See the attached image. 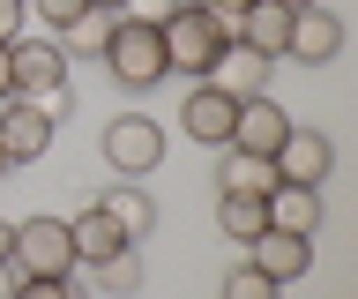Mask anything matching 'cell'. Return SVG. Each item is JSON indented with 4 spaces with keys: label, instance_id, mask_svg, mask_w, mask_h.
Instances as JSON below:
<instances>
[{
    "label": "cell",
    "instance_id": "25",
    "mask_svg": "<svg viewBox=\"0 0 358 299\" xmlns=\"http://www.w3.org/2000/svg\"><path fill=\"white\" fill-rule=\"evenodd\" d=\"M22 15H30L22 0H0V46H15V38H22Z\"/></svg>",
    "mask_w": 358,
    "mask_h": 299
},
{
    "label": "cell",
    "instance_id": "32",
    "mask_svg": "<svg viewBox=\"0 0 358 299\" xmlns=\"http://www.w3.org/2000/svg\"><path fill=\"white\" fill-rule=\"evenodd\" d=\"M179 8H209V0H179Z\"/></svg>",
    "mask_w": 358,
    "mask_h": 299
},
{
    "label": "cell",
    "instance_id": "2",
    "mask_svg": "<svg viewBox=\"0 0 358 299\" xmlns=\"http://www.w3.org/2000/svg\"><path fill=\"white\" fill-rule=\"evenodd\" d=\"M157 30H164V68H172V75H194V83L217 68V53L231 46V30H224L209 8H179L172 23H157Z\"/></svg>",
    "mask_w": 358,
    "mask_h": 299
},
{
    "label": "cell",
    "instance_id": "33",
    "mask_svg": "<svg viewBox=\"0 0 358 299\" xmlns=\"http://www.w3.org/2000/svg\"><path fill=\"white\" fill-rule=\"evenodd\" d=\"M284 8H313V0H284Z\"/></svg>",
    "mask_w": 358,
    "mask_h": 299
},
{
    "label": "cell",
    "instance_id": "11",
    "mask_svg": "<svg viewBox=\"0 0 358 299\" xmlns=\"http://www.w3.org/2000/svg\"><path fill=\"white\" fill-rule=\"evenodd\" d=\"M246 262L262 277H276V284H299V277L313 270V239H299V232H276L268 225L262 239H246Z\"/></svg>",
    "mask_w": 358,
    "mask_h": 299
},
{
    "label": "cell",
    "instance_id": "13",
    "mask_svg": "<svg viewBox=\"0 0 358 299\" xmlns=\"http://www.w3.org/2000/svg\"><path fill=\"white\" fill-rule=\"evenodd\" d=\"M291 15L299 8H284V0H246L239 8V46H254V53H268V60H284V46H291Z\"/></svg>",
    "mask_w": 358,
    "mask_h": 299
},
{
    "label": "cell",
    "instance_id": "10",
    "mask_svg": "<svg viewBox=\"0 0 358 299\" xmlns=\"http://www.w3.org/2000/svg\"><path fill=\"white\" fill-rule=\"evenodd\" d=\"M291 135V113L276 97H239V113H231V150H254V158H276V142Z\"/></svg>",
    "mask_w": 358,
    "mask_h": 299
},
{
    "label": "cell",
    "instance_id": "23",
    "mask_svg": "<svg viewBox=\"0 0 358 299\" xmlns=\"http://www.w3.org/2000/svg\"><path fill=\"white\" fill-rule=\"evenodd\" d=\"M22 8H38V15H45V30H52V38H60L67 23H83V15H90V0H22Z\"/></svg>",
    "mask_w": 358,
    "mask_h": 299
},
{
    "label": "cell",
    "instance_id": "8",
    "mask_svg": "<svg viewBox=\"0 0 358 299\" xmlns=\"http://www.w3.org/2000/svg\"><path fill=\"white\" fill-rule=\"evenodd\" d=\"M336 53H343V15L336 8H299L291 15V46H284V60H299V68H329Z\"/></svg>",
    "mask_w": 358,
    "mask_h": 299
},
{
    "label": "cell",
    "instance_id": "22",
    "mask_svg": "<svg viewBox=\"0 0 358 299\" xmlns=\"http://www.w3.org/2000/svg\"><path fill=\"white\" fill-rule=\"evenodd\" d=\"M15 299H90L75 277H15Z\"/></svg>",
    "mask_w": 358,
    "mask_h": 299
},
{
    "label": "cell",
    "instance_id": "26",
    "mask_svg": "<svg viewBox=\"0 0 358 299\" xmlns=\"http://www.w3.org/2000/svg\"><path fill=\"white\" fill-rule=\"evenodd\" d=\"M239 8H246V0H209V15H217L224 30H239Z\"/></svg>",
    "mask_w": 358,
    "mask_h": 299
},
{
    "label": "cell",
    "instance_id": "24",
    "mask_svg": "<svg viewBox=\"0 0 358 299\" xmlns=\"http://www.w3.org/2000/svg\"><path fill=\"white\" fill-rule=\"evenodd\" d=\"M120 15H134V23H172V15H179V0H127Z\"/></svg>",
    "mask_w": 358,
    "mask_h": 299
},
{
    "label": "cell",
    "instance_id": "27",
    "mask_svg": "<svg viewBox=\"0 0 358 299\" xmlns=\"http://www.w3.org/2000/svg\"><path fill=\"white\" fill-rule=\"evenodd\" d=\"M15 97V75H8V46H0V105Z\"/></svg>",
    "mask_w": 358,
    "mask_h": 299
},
{
    "label": "cell",
    "instance_id": "5",
    "mask_svg": "<svg viewBox=\"0 0 358 299\" xmlns=\"http://www.w3.org/2000/svg\"><path fill=\"white\" fill-rule=\"evenodd\" d=\"M8 75H15V97L67 90V46L52 30H45V38H15V46H8Z\"/></svg>",
    "mask_w": 358,
    "mask_h": 299
},
{
    "label": "cell",
    "instance_id": "21",
    "mask_svg": "<svg viewBox=\"0 0 358 299\" xmlns=\"http://www.w3.org/2000/svg\"><path fill=\"white\" fill-rule=\"evenodd\" d=\"M284 284L276 277H262L254 262H231V277H224V299H276Z\"/></svg>",
    "mask_w": 358,
    "mask_h": 299
},
{
    "label": "cell",
    "instance_id": "15",
    "mask_svg": "<svg viewBox=\"0 0 358 299\" xmlns=\"http://www.w3.org/2000/svg\"><path fill=\"white\" fill-rule=\"evenodd\" d=\"M67 247H75V270H90V262H105V254L134 247V239H127V232H120V225H112V217H105V209H97V202H90L83 217H67Z\"/></svg>",
    "mask_w": 358,
    "mask_h": 299
},
{
    "label": "cell",
    "instance_id": "29",
    "mask_svg": "<svg viewBox=\"0 0 358 299\" xmlns=\"http://www.w3.org/2000/svg\"><path fill=\"white\" fill-rule=\"evenodd\" d=\"M8 232H15V225H8V217H0V262H8Z\"/></svg>",
    "mask_w": 358,
    "mask_h": 299
},
{
    "label": "cell",
    "instance_id": "18",
    "mask_svg": "<svg viewBox=\"0 0 358 299\" xmlns=\"http://www.w3.org/2000/svg\"><path fill=\"white\" fill-rule=\"evenodd\" d=\"M217 232L231 239V247L262 239L268 232V195H217Z\"/></svg>",
    "mask_w": 358,
    "mask_h": 299
},
{
    "label": "cell",
    "instance_id": "7",
    "mask_svg": "<svg viewBox=\"0 0 358 299\" xmlns=\"http://www.w3.org/2000/svg\"><path fill=\"white\" fill-rule=\"evenodd\" d=\"M276 180H299V187H321L336 172V142L321 135V127H299V120H291V135L276 142Z\"/></svg>",
    "mask_w": 358,
    "mask_h": 299
},
{
    "label": "cell",
    "instance_id": "17",
    "mask_svg": "<svg viewBox=\"0 0 358 299\" xmlns=\"http://www.w3.org/2000/svg\"><path fill=\"white\" fill-rule=\"evenodd\" d=\"M97 209H105V217L127 232V239H150V225H157V202H150L134 180H112L105 195H97Z\"/></svg>",
    "mask_w": 358,
    "mask_h": 299
},
{
    "label": "cell",
    "instance_id": "31",
    "mask_svg": "<svg viewBox=\"0 0 358 299\" xmlns=\"http://www.w3.org/2000/svg\"><path fill=\"white\" fill-rule=\"evenodd\" d=\"M0 172H15V165H8V150H0Z\"/></svg>",
    "mask_w": 358,
    "mask_h": 299
},
{
    "label": "cell",
    "instance_id": "4",
    "mask_svg": "<svg viewBox=\"0 0 358 299\" xmlns=\"http://www.w3.org/2000/svg\"><path fill=\"white\" fill-rule=\"evenodd\" d=\"M97 150H105V165L120 172V180H142V172L164 165V127H157L150 113H120V120H105Z\"/></svg>",
    "mask_w": 358,
    "mask_h": 299
},
{
    "label": "cell",
    "instance_id": "3",
    "mask_svg": "<svg viewBox=\"0 0 358 299\" xmlns=\"http://www.w3.org/2000/svg\"><path fill=\"white\" fill-rule=\"evenodd\" d=\"M8 262H15V277H75L67 217H15V232H8Z\"/></svg>",
    "mask_w": 358,
    "mask_h": 299
},
{
    "label": "cell",
    "instance_id": "19",
    "mask_svg": "<svg viewBox=\"0 0 358 299\" xmlns=\"http://www.w3.org/2000/svg\"><path fill=\"white\" fill-rule=\"evenodd\" d=\"M90 292L97 299H134L142 292V247H120L105 262H90Z\"/></svg>",
    "mask_w": 358,
    "mask_h": 299
},
{
    "label": "cell",
    "instance_id": "12",
    "mask_svg": "<svg viewBox=\"0 0 358 299\" xmlns=\"http://www.w3.org/2000/svg\"><path fill=\"white\" fill-rule=\"evenodd\" d=\"M268 68H276L268 53H254V46H239V38H231V46L217 53V68L201 75V83H217V90L239 105V97H262V90H268Z\"/></svg>",
    "mask_w": 358,
    "mask_h": 299
},
{
    "label": "cell",
    "instance_id": "14",
    "mask_svg": "<svg viewBox=\"0 0 358 299\" xmlns=\"http://www.w3.org/2000/svg\"><path fill=\"white\" fill-rule=\"evenodd\" d=\"M321 217H329V209H321V187H299V180H276V187H268V225H276V232L313 239Z\"/></svg>",
    "mask_w": 358,
    "mask_h": 299
},
{
    "label": "cell",
    "instance_id": "1",
    "mask_svg": "<svg viewBox=\"0 0 358 299\" xmlns=\"http://www.w3.org/2000/svg\"><path fill=\"white\" fill-rule=\"evenodd\" d=\"M97 60H105V75L112 83H120V90H157V83H164V30L157 23H134V15H120V23L105 30V46H97Z\"/></svg>",
    "mask_w": 358,
    "mask_h": 299
},
{
    "label": "cell",
    "instance_id": "6",
    "mask_svg": "<svg viewBox=\"0 0 358 299\" xmlns=\"http://www.w3.org/2000/svg\"><path fill=\"white\" fill-rule=\"evenodd\" d=\"M52 135H60V120L45 113V105H30V97H8L0 105V150H8V165H38L52 150Z\"/></svg>",
    "mask_w": 358,
    "mask_h": 299
},
{
    "label": "cell",
    "instance_id": "16",
    "mask_svg": "<svg viewBox=\"0 0 358 299\" xmlns=\"http://www.w3.org/2000/svg\"><path fill=\"white\" fill-rule=\"evenodd\" d=\"M268 187H276V165H268V158L231 150V142L217 150V195H268Z\"/></svg>",
    "mask_w": 358,
    "mask_h": 299
},
{
    "label": "cell",
    "instance_id": "28",
    "mask_svg": "<svg viewBox=\"0 0 358 299\" xmlns=\"http://www.w3.org/2000/svg\"><path fill=\"white\" fill-rule=\"evenodd\" d=\"M0 299H15V262H0Z\"/></svg>",
    "mask_w": 358,
    "mask_h": 299
},
{
    "label": "cell",
    "instance_id": "9",
    "mask_svg": "<svg viewBox=\"0 0 358 299\" xmlns=\"http://www.w3.org/2000/svg\"><path fill=\"white\" fill-rule=\"evenodd\" d=\"M231 113H239V105H231L217 83H194L187 105H179V135L201 142V150H224V142H231Z\"/></svg>",
    "mask_w": 358,
    "mask_h": 299
},
{
    "label": "cell",
    "instance_id": "20",
    "mask_svg": "<svg viewBox=\"0 0 358 299\" xmlns=\"http://www.w3.org/2000/svg\"><path fill=\"white\" fill-rule=\"evenodd\" d=\"M112 23H120L112 8H90L83 23H67V30H60V46H67V53H97V46H105V30H112Z\"/></svg>",
    "mask_w": 358,
    "mask_h": 299
},
{
    "label": "cell",
    "instance_id": "30",
    "mask_svg": "<svg viewBox=\"0 0 358 299\" xmlns=\"http://www.w3.org/2000/svg\"><path fill=\"white\" fill-rule=\"evenodd\" d=\"M90 8H112V15H120V8H127V0H90Z\"/></svg>",
    "mask_w": 358,
    "mask_h": 299
}]
</instances>
